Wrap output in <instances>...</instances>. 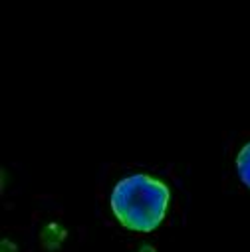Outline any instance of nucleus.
Returning <instances> with one entry per match:
<instances>
[{
  "mask_svg": "<svg viewBox=\"0 0 250 252\" xmlns=\"http://www.w3.org/2000/svg\"><path fill=\"white\" fill-rule=\"evenodd\" d=\"M109 203L115 219L125 228L153 232L167 217L171 193L163 181L135 173L121 179L113 187Z\"/></svg>",
  "mask_w": 250,
  "mask_h": 252,
  "instance_id": "obj_1",
  "label": "nucleus"
},
{
  "mask_svg": "<svg viewBox=\"0 0 250 252\" xmlns=\"http://www.w3.org/2000/svg\"><path fill=\"white\" fill-rule=\"evenodd\" d=\"M236 171H238L240 181L250 189V141L240 149L236 157Z\"/></svg>",
  "mask_w": 250,
  "mask_h": 252,
  "instance_id": "obj_2",
  "label": "nucleus"
}]
</instances>
